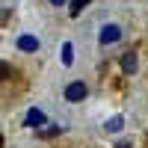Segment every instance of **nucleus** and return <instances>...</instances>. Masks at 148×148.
Wrapping results in <instances>:
<instances>
[{
  "label": "nucleus",
  "mask_w": 148,
  "mask_h": 148,
  "mask_svg": "<svg viewBox=\"0 0 148 148\" xmlns=\"http://www.w3.org/2000/svg\"><path fill=\"white\" fill-rule=\"evenodd\" d=\"M86 83H68V89H65V101H71V104H80L83 98H86Z\"/></svg>",
  "instance_id": "obj_1"
},
{
  "label": "nucleus",
  "mask_w": 148,
  "mask_h": 148,
  "mask_svg": "<svg viewBox=\"0 0 148 148\" xmlns=\"http://www.w3.org/2000/svg\"><path fill=\"white\" fill-rule=\"evenodd\" d=\"M119 39H121V27H116V24H107L101 30V45H113Z\"/></svg>",
  "instance_id": "obj_2"
},
{
  "label": "nucleus",
  "mask_w": 148,
  "mask_h": 148,
  "mask_svg": "<svg viewBox=\"0 0 148 148\" xmlns=\"http://www.w3.org/2000/svg\"><path fill=\"white\" fill-rule=\"evenodd\" d=\"M18 47L27 51V53H36L39 51V39H36V36H18Z\"/></svg>",
  "instance_id": "obj_3"
},
{
  "label": "nucleus",
  "mask_w": 148,
  "mask_h": 148,
  "mask_svg": "<svg viewBox=\"0 0 148 148\" xmlns=\"http://www.w3.org/2000/svg\"><path fill=\"white\" fill-rule=\"evenodd\" d=\"M45 125V113L42 110H30L27 113V127H42Z\"/></svg>",
  "instance_id": "obj_4"
},
{
  "label": "nucleus",
  "mask_w": 148,
  "mask_h": 148,
  "mask_svg": "<svg viewBox=\"0 0 148 148\" xmlns=\"http://www.w3.org/2000/svg\"><path fill=\"white\" fill-rule=\"evenodd\" d=\"M121 68H125L127 74L136 71V53H125V56H121Z\"/></svg>",
  "instance_id": "obj_5"
},
{
  "label": "nucleus",
  "mask_w": 148,
  "mask_h": 148,
  "mask_svg": "<svg viewBox=\"0 0 148 148\" xmlns=\"http://www.w3.org/2000/svg\"><path fill=\"white\" fill-rule=\"evenodd\" d=\"M59 130H62V127L56 125V127H47V130H39V136H42V139H51V136H56Z\"/></svg>",
  "instance_id": "obj_6"
},
{
  "label": "nucleus",
  "mask_w": 148,
  "mask_h": 148,
  "mask_svg": "<svg viewBox=\"0 0 148 148\" xmlns=\"http://www.w3.org/2000/svg\"><path fill=\"white\" fill-rule=\"evenodd\" d=\"M107 130H113V133L121 130V119H119V116H116V119H110V121H107Z\"/></svg>",
  "instance_id": "obj_7"
},
{
  "label": "nucleus",
  "mask_w": 148,
  "mask_h": 148,
  "mask_svg": "<svg viewBox=\"0 0 148 148\" xmlns=\"http://www.w3.org/2000/svg\"><path fill=\"white\" fill-rule=\"evenodd\" d=\"M83 3H89V0H71V15H80Z\"/></svg>",
  "instance_id": "obj_8"
},
{
  "label": "nucleus",
  "mask_w": 148,
  "mask_h": 148,
  "mask_svg": "<svg viewBox=\"0 0 148 148\" xmlns=\"http://www.w3.org/2000/svg\"><path fill=\"white\" fill-rule=\"evenodd\" d=\"M71 59H74V56H71V45H65V47H62V62L71 65Z\"/></svg>",
  "instance_id": "obj_9"
},
{
  "label": "nucleus",
  "mask_w": 148,
  "mask_h": 148,
  "mask_svg": "<svg viewBox=\"0 0 148 148\" xmlns=\"http://www.w3.org/2000/svg\"><path fill=\"white\" fill-rule=\"evenodd\" d=\"M0 71H3V80H9V77H12V68H9V62H0Z\"/></svg>",
  "instance_id": "obj_10"
},
{
  "label": "nucleus",
  "mask_w": 148,
  "mask_h": 148,
  "mask_svg": "<svg viewBox=\"0 0 148 148\" xmlns=\"http://www.w3.org/2000/svg\"><path fill=\"white\" fill-rule=\"evenodd\" d=\"M51 3H53V6H62V3H65V0H51Z\"/></svg>",
  "instance_id": "obj_11"
},
{
  "label": "nucleus",
  "mask_w": 148,
  "mask_h": 148,
  "mask_svg": "<svg viewBox=\"0 0 148 148\" xmlns=\"http://www.w3.org/2000/svg\"><path fill=\"white\" fill-rule=\"evenodd\" d=\"M119 148H130V145H127V142H121V145H119Z\"/></svg>",
  "instance_id": "obj_12"
}]
</instances>
